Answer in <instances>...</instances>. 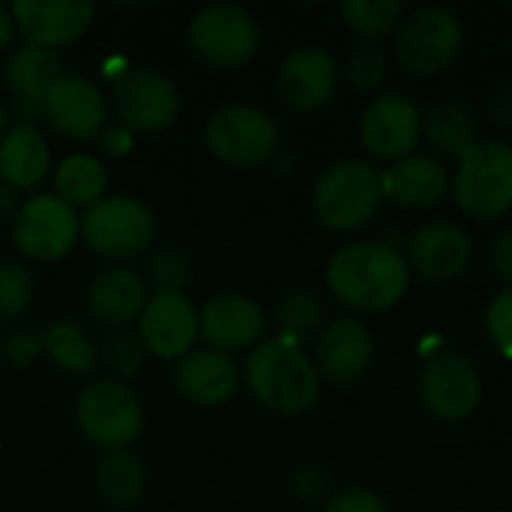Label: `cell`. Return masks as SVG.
<instances>
[{
	"label": "cell",
	"mask_w": 512,
	"mask_h": 512,
	"mask_svg": "<svg viewBox=\"0 0 512 512\" xmlns=\"http://www.w3.org/2000/svg\"><path fill=\"white\" fill-rule=\"evenodd\" d=\"M324 279L333 297L348 309L384 312L405 297L411 285V267L396 246L360 240L333 252Z\"/></svg>",
	"instance_id": "6da1fadb"
},
{
	"label": "cell",
	"mask_w": 512,
	"mask_h": 512,
	"mask_svg": "<svg viewBox=\"0 0 512 512\" xmlns=\"http://www.w3.org/2000/svg\"><path fill=\"white\" fill-rule=\"evenodd\" d=\"M246 387L273 414H306L321 396V375L315 360L300 348V342L276 336L252 348L246 369Z\"/></svg>",
	"instance_id": "7a4b0ae2"
},
{
	"label": "cell",
	"mask_w": 512,
	"mask_h": 512,
	"mask_svg": "<svg viewBox=\"0 0 512 512\" xmlns=\"http://www.w3.org/2000/svg\"><path fill=\"white\" fill-rule=\"evenodd\" d=\"M381 171L366 159H342L330 165L312 192V207L330 231H357L381 210Z\"/></svg>",
	"instance_id": "3957f363"
},
{
	"label": "cell",
	"mask_w": 512,
	"mask_h": 512,
	"mask_svg": "<svg viewBox=\"0 0 512 512\" xmlns=\"http://www.w3.org/2000/svg\"><path fill=\"white\" fill-rule=\"evenodd\" d=\"M453 195L459 207L480 219H498L512 210V144L477 141L456 168Z\"/></svg>",
	"instance_id": "277c9868"
},
{
	"label": "cell",
	"mask_w": 512,
	"mask_h": 512,
	"mask_svg": "<svg viewBox=\"0 0 512 512\" xmlns=\"http://www.w3.org/2000/svg\"><path fill=\"white\" fill-rule=\"evenodd\" d=\"M81 237L87 249L99 258L129 261L153 243L156 219L144 201L129 195H111L84 210Z\"/></svg>",
	"instance_id": "5b68a950"
},
{
	"label": "cell",
	"mask_w": 512,
	"mask_h": 512,
	"mask_svg": "<svg viewBox=\"0 0 512 512\" xmlns=\"http://www.w3.org/2000/svg\"><path fill=\"white\" fill-rule=\"evenodd\" d=\"M465 39L462 18L447 6H426L402 18L396 27V60L405 72L429 78L444 72Z\"/></svg>",
	"instance_id": "8992f818"
},
{
	"label": "cell",
	"mask_w": 512,
	"mask_h": 512,
	"mask_svg": "<svg viewBox=\"0 0 512 512\" xmlns=\"http://www.w3.org/2000/svg\"><path fill=\"white\" fill-rule=\"evenodd\" d=\"M75 420L90 444L108 453L129 450L144 429V408L126 384L93 381L75 399Z\"/></svg>",
	"instance_id": "52a82bcc"
},
{
	"label": "cell",
	"mask_w": 512,
	"mask_h": 512,
	"mask_svg": "<svg viewBox=\"0 0 512 512\" xmlns=\"http://www.w3.org/2000/svg\"><path fill=\"white\" fill-rule=\"evenodd\" d=\"M207 150L231 168H258L279 147L276 120L255 105H225L204 126Z\"/></svg>",
	"instance_id": "ba28073f"
},
{
	"label": "cell",
	"mask_w": 512,
	"mask_h": 512,
	"mask_svg": "<svg viewBox=\"0 0 512 512\" xmlns=\"http://www.w3.org/2000/svg\"><path fill=\"white\" fill-rule=\"evenodd\" d=\"M261 45L258 21L228 3L204 6L189 21V48L192 54L216 69H237L246 66Z\"/></svg>",
	"instance_id": "9c48e42d"
},
{
	"label": "cell",
	"mask_w": 512,
	"mask_h": 512,
	"mask_svg": "<svg viewBox=\"0 0 512 512\" xmlns=\"http://www.w3.org/2000/svg\"><path fill=\"white\" fill-rule=\"evenodd\" d=\"M81 234V216L57 195L27 198L12 219V243L30 261H60L72 252Z\"/></svg>",
	"instance_id": "30bf717a"
},
{
	"label": "cell",
	"mask_w": 512,
	"mask_h": 512,
	"mask_svg": "<svg viewBox=\"0 0 512 512\" xmlns=\"http://www.w3.org/2000/svg\"><path fill=\"white\" fill-rule=\"evenodd\" d=\"M111 105L117 120L132 132H162L177 120L180 96L174 84L147 66H129L114 78Z\"/></svg>",
	"instance_id": "8fae6325"
},
{
	"label": "cell",
	"mask_w": 512,
	"mask_h": 512,
	"mask_svg": "<svg viewBox=\"0 0 512 512\" xmlns=\"http://www.w3.org/2000/svg\"><path fill=\"white\" fill-rule=\"evenodd\" d=\"M420 399L426 411L444 423L468 420L483 399V381L477 366L456 351L432 354L420 372Z\"/></svg>",
	"instance_id": "7c38bea8"
},
{
	"label": "cell",
	"mask_w": 512,
	"mask_h": 512,
	"mask_svg": "<svg viewBox=\"0 0 512 512\" xmlns=\"http://www.w3.org/2000/svg\"><path fill=\"white\" fill-rule=\"evenodd\" d=\"M15 30L27 45L57 51L84 36L96 15V3L84 0H15L9 6Z\"/></svg>",
	"instance_id": "4fadbf2b"
},
{
	"label": "cell",
	"mask_w": 512,
	"mask_h": 512,
	"mask_svg": "<svg viewBox=\"0 0 512 512\" xmlns=\"http://www.w3.org/2000/svg\"><path fill=\"white\" fill-rule=\"evenodd\" d=\"M423 132L420 108L402 93L378 96L360 120V141L375 159H405L414 153Z\"/></svg>",
	"instance_id": "5bb4252c"
},
{
	"label": "cell",
	"mask_w": 512,
	"mask_h": 512,
	"mask_svg": "<svg viewBox=\"0 0 512 512\" xmlns=\"http://www.w3.org/2000/svg\"><path fill=\"white\" fill-rule=\"evenodd\" d=\"M138 336L147 354L183 360L198 339V309L186 294H153L138 315Z\"/></svg>",
	"instance_id": "9a60e30c"
},
{
	"label": "cell",
	"mask_w": 512,
	"mask_h": 512,
	"mask_svg": "<svg viewBox=\"0 0 512 512\" xmlns=\"http://www.w3.org/2000/svg\"><path fill=\"white\" fill-rule=\"evenodd\" d=\"M42 114L45 120L66 138L87 141L96 138L105 129L108 120V102L102 90L75 72H66L42 99Z\"/></svg>",
	"instance_id": "2e32d148"
},
{
	"label": "cell",
	"mask_w": 512,
	"mask_h": 512,
	"mask_svg": "<svg viewBox=\"0 0 512 512\" xmlns=\"http://www.w3.org/2000/svg\"><path fill=\"white\" fill-rule=\"evenodd\" d=\"M267 330L264 309L240 294H219L198 312V339L210 345V351L231 354L261 345Z\"/></svg>",
	"instance_id": "e0dca14e"
},
{
	"label": "cell",
	"mask_w": 512,
	"mask_h": 512,
	"mask_svg": "<svg viewBox=\"0 0 512 512\" xmlns=\"http://www.w3.org/2000/svg\"><path fill=\"white\" fill-rule=\"evenodd\" d=\"M279 96L294 111H318L339 90V63L327 48L306 45L288 54L279 69Z\"/></svg>",
	"instance_id": "ac0fdd59"
},
{
	"label": "cell",
	"mask_w": 512,
	"mask_h": 512,
	"mask_svg": "<svg viewBox=\"0 0 512 512\" xmlns=\"http://www.w3.org/2000/svg\"><path fill=\"white\" fill-rule=\"evenodd\" d=\"M474 258V243L462 225L432 222L411 234L408 240V267L429 282H447L468 270Z\"/></svg>",
	"instance_id": "d6986e66"
},
{
	"label": "cell",
	"mask_w": 512,
	"mask_h": 512,
	"mask_svg": "<svg viewBox=\"0 0 512 512\" xmlns=\"http://www.w3.org/2000/svg\"><path fill=\"white\" fill-rule=\"evenodd\" d=\"M375 360V342L366 324L354 318L333 321L315 348V369L324 381L336 387L357 384Z\"/></svg>",
	"instance_id": "ffe728a7"
},
{
	"label": "cell",
	"mask_w": 512,
	"mask_h": 512,
	"mask_svg": "<svg viewBox=\"0 0 512 512\" xmlns=\"http://www.w3.org/2000/svg\"><path fill=\"white\" fill-rule=\"evenodd\" d=\"M174 384L183 399H189L198 408H216L234 399L240 387V372L228 354L219 351H192L183 360H177Z\"/></svg>",
	"instance_id": "44dd1931"
},
{
	"label": "cell",
	"mask_w": 512,
	"mask_h": 512,
	"mask_svg": "<svg viewBox=\"0 0 512 512\" xmlns=\"http://www.w3.org/2000/svg\"><path fill=\"white\" fill-rule=\"evenodd\" d=\"M87 303H90V312L99 324L126 327L147 306L144 276L129 264H111L93 279Z\"/></svg>",
	"instance_id": "7402d4cb"
},
{
	"label": "cell",
	"mask_w": 512,
	"mask_h": 512,
	"mask_svg": "<svg viewBox=\"0 0 512 512\" xmlns=\"http://www.w3.org/2000/svg\"><path fill=\"white\" fill-rule=\"evenodd\" d=\"M381 183H384V198H393L399 207L408 210H426L447 195L450 177L435 156L411 153L393 162L387 171H381Z\"/></svg>",
	"instance_id": "603a6c76"
},
{
	"label": "cell",
	"mask_w": 512,
	"mask_h": 512,
	"mask_svg": "<svg viewBox=\"0 0 512 512\" xmlns=\"http://www.w3.org/2000/svg\"><path fill=\"white\" fill-rule=\"evenodd\" d=\"M51 150L33 123H15L0 138V180L12 189H33L48 177Z\"/></svg>",
	"instance_id": "cb8c5ba5"
},
{
	"label": "cell",
	"mask_w": 512,
	"mask_h": 512,
	"mask_svg": "<svg viewBox=\"0 0 512 512\" xmlns=\"http://www.w3.org/2000/svg\"><path fill=\"white\" fill-rule=\"evenodd\" d=\"M66 75L63 60L57 51H45V48H15L6 60V84L15 96L18 105H27L33 114H42V99L45 93Z\"/></svg>",
	"instance_id": "d4e9b609"
},
{
	"label": "cell",
	"mask_w": 512,
	"mask_h": 512,
	"mask_svg": "<svg viewBox=\"0 0 512 512\" xmlns=\"http://www.w3.org/2000/svg\"><path fill=\"white\" fill-rule=\"evenodd\" d=\"M96 492L111 507H132L147 489V468L129 450H111L99 459L93 474Z\"/></svg>",
	"instance_id": "484cf974"
},
{
	"label": "cell",
	"mask_w": 512,
	"mask_h": 512,
	"mask_svg": "<svg viewBox=\"0 0 512 512\" xmlns=\"http://www.w3.org/2000/svg\"><path fill=\"white\" fill-rule=\"evenodd\" d=\"M423 135L429 138V144L435 150L462 159L477 144V123H474V114L465 105L444 102V105H435L423 117Z\"/></svg>",
	"instance_id": "4316f807"
},
{
	"label": "cell",
	"mask_w": 512,
	"mask_h": 512,
	"mask_svg": "<svg viewBox=\"0 0 512 512\" xmlns=\"http://www.w3.org/2000/svg\"><path fill=\"white\" fill-rule=\"evenodd\" d=\"M105 186H108V177H105V168L99 165V159L93 156H84V153H75V156H66L60 162V168L54 171V195L63 198L69 207H93L96 201H102L105 195Z\"/></svg>",
	"instance_id": "83f0119b"
},
{
	"label": "cell",
	"mask_w": 512,
	"mask_h": 512,
	"mask_svg": "<svg viewBox=\"0 0 512 512\" xmlns=\"http://www.w3.org/2000/svg\"><path fill=\"white\" fill-rule=\"evenodd\" d=\"M42 351L69 375H87L96 366V345L75 321H54L42 333Z\"/></svg>",
	"instance_id": "f1b7e54d"
},
{
	"label": "cell",
	"mask_w": 512,
	"mask_h": 512,
	"mask_svg": "<svg viewBox=\"0 0 512 512\" xmlns=\"http://www.w3.org/2000/svg\"><path fill=\"white\" fill-rule=\"evenodd\" d=\"M342 18L348 21L351 30H357L360 36H366V42L381 39L387 33H393L402 18H405V6L399 0H345L342 3Z\"/></svg>",
	"instance_id": "f546056e"
},
{
	"label": "cell",
	"mask_w": 512,
	"mask_h": 512,
	"mask_svg": "<svg viewBox=\"0 0 512 512\" xmlns=\"http://www.w3.org/2000/svg\"><path fill=\"white\" fill-rule=\"evenodd\" d=\"M321 321H324V303L315 291H306V288L285 294L276 309V324H279L282 336L294 339V342L315 336Z\"/></svg>",
	"instance_id": "4dcf8cb0"
},
{
	"label": "cell",
	"mask_w": 512,
	"mask_h": 512,
	"mask_svg": "<svg viewBox=\"0 0 512 512\" xmlns=\"http://www.w3.org/2000/svg\"><path fill=\"white\" fill-rule=\"evenodd\" d=\"M33 300V276L21 264H0V327L18 321Z\"/></svg>",
	"instance_id": "1f68e13d"
},
{
	"label": "cell",
	"mask_w": 512,
	"mask_h": 512,
	"mask_svg": "<svg viewBox=\"0 0 512 512\" xmlns=\"http://www.w3.org/2000/svg\"><path fill=\"white\" fill-rule=\"evenodd\" d=\"M102 360L105 366L120 375V378H132L144 369L147 363V348L141 342L138 333L132 330H114L108 339H105V348H102Z\"/></svg>",
	"instance_id": "d6a6232c"
},
{
	"label": "cell",
	"mask_w": 512,
	"mask_h": 512,
	"mask_svg": "<svg viewBox=\"0 0 512 512\" xmlns=\"http://www.w3.org/2000/svg\"><path fill=\"white\" fill-rule=\"evenodd\" d=\"M189 279H192V267L180 249H159L147 261V282L156 288V294H183Z\"/></svg>",
	"instance_id": "836d02e7"
},
{
	"label": "cell",
	"mask_w": 512,
	"mask_h": 512,
	"mask_svg": "<svg viewBox=\"0 0 512 512\" xmlns=\"http://www.w3.org/2000/svg\"><path fill=\"white\" fill-rule=\"evenodd\" d=\"M387 75V57L375 42H360L348 57V78L357 90H375Z\"/></svg>",
	"instance_id": "e575fe53"
},
{
	"label": "cell",
	"mask_w": 512,
	"mask_h": 512,
	"mask_svg": "<svg viewBox=\"0 0 512 512\" xmlns=\"http://www.w3.org/2000/svg\"><path fill=\"white\" fill-rule=\"evenodd\" d=\"M486 336L507 360H512V288L495 294L486 306Z\"/></svg>",
	"instance_id": "d590c367"
},
{
	"label": "cell",
	"mask_w": 512,
	"mask_h": 512,
	"mask_svg": "<svg viewBox=\"0 0 512 512\" xmlns=\"http://www.w3.org/2000/svg\"><path fill=\"white\" fill-rule=\"evenodd\" d=\"M291 492L306 504H318L330 492V474L318 465H306L291 477Z\"/></svg>",
	"instance_id": "8d00e7d4"
},
{
	"label": "cell",
	"mask_w": 512,
	"mask_h": 512,
	"mask_svg": "<svg viewBox=\"0 0 512 512\" xmlns=\"http://www.w3.org/2000/svg\"><path fill=\"white\" fill-rule=\"evenodd\" d=\"M3 360L12 366V369H27L36 363V357L42 354V339L39 336H30V333H12L6 342H3Z\"/></svg>",
	"instance_id": "74e56055"
},
{
	"label": "cell",
	"mask_w": 512,
	"mask_h": 512,
	"mask_svg": "<svg viewBox=\"0 0 512 512\" xmlns=\"http://www.w3.org/2000/svg\"><path fill=\"white\" fill-rule=\"evenodd\" d=\"M324 512H390L387 504L369 489H345L327 501Z\"/></svg>",
	"instance_id": "f35d334b"
},
{
	"label": "cell",
	"mask_w": 512,
	"mask_h": 512,
	"mask_svg": "<svg viewBox=\"0 0 512 512\" xmlns=\"http://www.w3.org/2000/svg\"><path fill=\"white\" fill-rule=\"evenodd\" d=\"M135 144V132L126 129L123 123H105V129L99 132V147L111 156H123L129 153Z\"/></svg>",
	"instance_id": "ab89813d"
},
{
	"label": "cell",
	"mask_w": 512,
	"mask_h": 512,
	"mask_svg": "<svg viewBox=\"0 0 512 512\" xmlns=\"http://www.w3.org/2000/svg\"><path fill=\"white\" fill-rule=\"evenodd\" d=\"M489 261H492V270L512 285V228L495 237L489 249Z\"/></svg>",
	"instance_id": "60d3db41"
},
{
	"label": "cell",
	"mask_w": 512,
	"mask_h": 512,
	"mask_svg": "<svg viewBox=\"0 0 512 512\" xmlns=\"http://www.w3.org/2000/svg\"><path fill=\"white\" fill-rule=\"evenodd\" d=\"M489 117H492V123H495V126H501V129H512V81L501 84V87L492 93Z\"/></svg>",
	"instance_id": "b9f144b4"
},
{
	"label": "cell",
	"mask_w": 512,
	"mask_h": 512,
	"mask_svg": "<svg viewBox=\"0 0 512 512\" xmlns=\"http://www.w3.org/2000/svg\"><path fill=\"white\" fill-rule=\"evenodd\" d=\"M18 198H15V189L12 186H6L3 180H0V225H6V222H12L15 219V213H18Z\"/></svg>",
	"instance_id": "7bdbcfd3"
},
{
	"label": "cell",
	"mask_w": 512,
	"mask_h": 512,
	"mask_svg": "<svg viewBox=\"0 0 512 512\" xmlns=\"http://www.w3.org/2000/svg\"><path fill=\"white\" fill-rule=\"evenodd\" d=\"M15 39V21L6 6H0V51H6Z\"/></svg>",
	"instance_id": "ee69618b"
},
{
	"label": "cell",
	"mask_w": 512,
	"mask_h": 512,
	"mask_svg": "<svg viewBox=\"0 0 512 512\" xmlns=\"http://www.w3.org/2000/svg\"><path fill=\"white\" fill-rule=\"evenodd\" d=\"M6 135V111H3V105H0V138Z\"/></svg>",
	"instance_id": "f6af8a7d"
}]
</instances>
